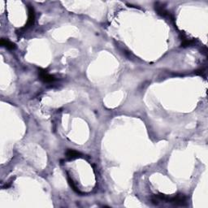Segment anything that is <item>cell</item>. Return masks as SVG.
I'll return each mask as SVG.
<instances>
[{
	"label": "cell",
	"instance_id": "3957f363",
	"mask_svg": "<svg viewBox=\"0 0 208 208\" xmlns=\"http://www.w3.org/2000/svg\"><path fill=\"white\" fill-rule=\"evenodd\" d=\"M28 20H27V23H26L25 26H24V28H29L30 26H32L34 23V20H35V12H34V9L33 8V7L31 6H28Z\"/></svg>",
	"mask_w": 208,
	"mask_h": 208
},
{
	"label": "cell",
	"instance_id": "8992f818",
	"mask_svg": "<svg viewBox=\"0 0 208 208\" xmlns=\"http://www.w3.org/2000/svg\"><path fill=\"white\" fill-rule=\"evenodd\" d=\"M68 180H69V184H70V186L72 187V189H73L74 191L75 192H76L77 194H80V192L77 189H76V186L75 185V184H74V182H73V180H72L71 178H70V176H69V175H68Z\"/></svg>",
	"mask_w": 208,
	"mask_h": 208
},
{
	"label": "cell",
	"instance_id": "52a82bcc",
	"mask_svg": "<svg viewBox=\"0 0 208 208\" xmlns=\"http://www.w3.org/2000/svg\"><path fill=\"white\" fill-rule=\"evenodd\" d=\"M194 43V40H188V39H183V42L181 43V46L183 47H186V46H189L193 45Z\"/></svg>",
	"mask_w": 208,
	"mask_h": 208
},
{
	"label": "cell",
	"instance_id": "5b68a950",
	"mask_svg": "<svg viewBox=\"0 0 208 208\" xmlns=\"http://www.w3.org/2000/svg\"><path fill=\"white\" fill-rule=\"evenodd\" d=\"M0 44H1V46H4V47H6L7 49H8V50H14L15 48H16L15 43L10 42V41L7 40V39H2L1 42H0Z\"/></svg>",
	"mask_w": 208,
	"mask_h": 208
},
{
	"label": "cell",
	"instance_id": "6da1fadb",
	"mask_svg": "<svg viewBox=\"0 0 208 208\" xmlns=\"http://www.w3.org/2000/svg\"><path fill=\"white\" fill-rule=\"evenodd\" d=\"M168 202L176 205V206H184L186 204V197L184 194H177L173 197H170Z\"/></svg>",
	"mask_w": 208,
	"mask_h": 208
},
{
	"label": "cell",
	"instance_id": "7a4b0ae2",
	"mask_svg": "<svg viewBox=\"0 0 208 208\" xmlns=\"http://www.w3.org/2000/svg\"><path fill=\"white\" fill-rule=\"evenodd\" d=\"M38 76L40 78L41 80H43L45 83H51L55 80V78L54 76L49 74L45 69H38Z\"/></svg>",
	"mask_w": 208,
	"mask_h": 208
},
{
	"label": "cell",
	"instance_id": "277c9868",
	"mask_svg": "<svg viewBox=\"0 0 208 208\" xmlns=\"http://www.w3.org/2000/svg\"><path fill=\"white\" fill-rule=\"evenodd\" d=\"M81 154L80 152L76 151V150H68L66 152V156L67 158H69V159H75V158H80Z\"/></svg>",
	"mask_w": 208,
	"mask_h": 208
}]
</instances>
